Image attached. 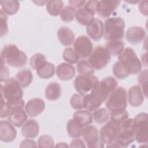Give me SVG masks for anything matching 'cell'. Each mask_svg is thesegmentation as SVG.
<instances>
[{
  "instance_id": "6da1fadb",
  "label": "cell",
  "mask_w": 148,
  "mask_h": 148,
  "mask_svg": "<svg viewBox=\"0 0 148 148\" xmlns=\"http://www.w3.org/2000/svg\"><path fill=\"white\" fill-rule=\"evenodd\" d=\"M117 86V80L112 76L103 79L90 94L84 95V108L88 111H94L99 108L116 89Z\"/></svg>"
},
{
  "instance_id": "7a4b0ae2",
  "label": "cell",
  "mask_w": 148,
  "mask_h": 148,
  "mask_svg": "<svg viewBox=\"0 0 148 148\" xmlns=\"http://www.w3.org/2000/svg\"><path fill=\"white\" fill-rule=\"evenodd\" d=\"M135 140L134 120L128 118L120 124L119 131L114 140L107 147H126Z\"/></svg>"
},
{
  "instance_id": "3957f363",
  "label": "cell",
  "mask_w": 148,
  "mask_h": 148,
  "mask_svg": "<svg viewBox=\"0 0 148 148\" xmlns=\"http://www.w3.org/2000/svg\"><path fill=\"white\" fill-rule=\"evenodd\" d=\"M1 59L4 63L16 68L23 66L27 62L25 53L14 44H8L3 47L1 52Z\"/></svg>"
},
{
  "instance_id": "277c9868",
  "label": "cell",
  "mask_w": 148,
  "mask_h": 148,
  "mask_svg": "<svg viewBox=\"0 0 148 148\" xmlns=\"http://www.w3.org/2000/svg\"><path fill=\"white\" fill-rule=\"evenodd\" d=\"M125 22L120 17L107 18L104 24V38L108 40H121L124 37Z\"/></svg>"
},
{
  "instance_id": "5b68a950",
  "label": "cell",
  "mask_w": 148,
  "mask_h": 148,
  "mask_svg": "<svg viewBox=\"0 0 148 148\" xmlns=\"http://www.w3.org/2000/svg\"><path fill=\"white\" fill-rule=\"evenodd\" d=\"M1 98L6 102H12L22 99L23 91L18 82L13 77L8 78L1 84Z\"/></svg>"
},
{
  "instance_id": "8992f818",
  "label": "cell",
  "mask_w": 148,
  "mask_h": 148,
  "mask_svg": "<svg viewBox=\"0 0 148 148\" xmlns=\"http://www.w3.org/2000/svg\"><path fill=\"white\" fill-rule=\"evenodd\" d=\"M118 60L124 65L130 75L137 74L142 69V64L135 51L131 47L124 49L119 55Z\"/></svg>"
},
{
  "instance_id": "52a82bcc",
  "label": "cell",
  "mask_w": 148,
  "mask_h": 148,
  "mask_svg": "<svg viewBox=\"0 0 148 148\" xmlns=\"http://www.w3.org/2000/svg\"><path fill=\"white\" fill-rule=\"evenodd\" d=\"M127 105V92L123 87H117L110 94L106 103V108L110 112L125 110Z\"/></svg>"
},
{
  "instance_id": "ba28073f",
  "label": "cell",
  "mask_w": 148,
  "mask_h": 148,
  "mask_svg": "<svg viewBox=\"0 0 148 148\" xmlns=\"http://www.w3.org/2000/svg\"><path fill=\"white\" fill-rule=\"evenodd\" d=\"M110 60V55L106 49L99 46L91 53L88 61L94 69L100 70L108 65Z\"/></svg>"
},
{
  "instance_id": "9c48e42d",
  "label": "cell",
  "mask_w": 148,
  "mask_h": 148,
  "mask_svg": "<svg viewBox=\"0 0 148 148\" xmlns=\"http://www.w3.org/2000/svg\"><path fill=\"white\" fill-rule=\"evenodd\" d=\"M135 123V138L139 143H147L148 116L146 113H140L136 116Z\"/></svg>"
},
{
  "instance_id": "30bf717a",
  "label": "cell",
  "mask_w": 148,
  "mask_h": 148,
  "mask_svg": "<svg viewBox=\"0 0 148 148\" xmlns=\"http://www.w3.org/2000/svg\"><path fill=\"white\" fill-rule=\"evenodd\" d=\"M99 83L98 78L94 76L78 75L74 82L75 90L79 93L85 95L86 93L91 91Z\"/></svg>"
},
{
  "instance_id": "8fae6325",
  "label": "cell",
  "mask_w": 148,
  "mask_h": 148,
  "mask_svg": "<svg viewBox=\"0 0 148 148\" xmlns=\"http://www.w3.org/2000/svg\"><path fill=\"white\" fill-rule=\"evenodd\" d=\"M120 129V124L110 120L100 130L99 139L102 144L110 145L113 142Z\"/></svg>"
},
{
  "instance_id": "7c38bea8",
  "label": "cell",
  "mask_w": 148,
  "mask_h": 148,
  "mask_svg": "<svg viewBox=\"0 0 148 148\" xmlns=\"http://www.w3.org/2000/svg\"><path fill=\"white\" fill-rule=\"evenodd\" d=\"M74 50L81 58H86L90 56L93 50V45L90 39L86 35L77 38L73 44Z\"/></svg>"
},
{
  "instance_id": "4fadbf2b",
  "label": "cell",
  "mask_w": 148,
  "mask_h": 148,
  "mask_svg": "<svg viewBox=\"0 0 148 148\" xmlns=\"http://www.w3.org/2000/svg\"><path fill=\"white\" fill-rule=\"evenodd\" d=\"M82 135L88 147H103V144L99 140L98 131L95 126L88 125L83 127Z\"/></svg>"
},
{
  "instance_id": "5bb4252c",
  "label": "cell",
  "mask_w": 148,
  "mask_h": 148,
  "mask_svg": "<svg viewBox=\"0 0 148 148\" xmlns=\"http://www.w3.org/2000/svg\"><path fill=\"white\" fill-rule=\"evenodd\" d=\"M17 131L12 123L7 121L0 123V139L5 143L12 142L15 140Z\"/></svg>"
},
{
  "instance_id": "9a60e30c",
  "label": "cell",
  "mask_w": 148,
  "mask_h": 148,
  "mask_svg": "<svg viewBox=\"0 0 148 148\" xmlns=\"http://www.w3.org/2000/svg\"><path fill=\"white\" fill-rule=\"evenodd\" d=\"M86 31L88 35L94 40H99L104 34V25L101 20L94 18L87 25Z\"/></svg>"
},
{
  "instance_id": "2e32d148",
  "label": "cell",
  "mask_w": 148,
  "mask_h": 148,
  "mask_svg": "<svg viewBox=\"0 0 148 148\" xmlns=\"http://www.w3.org/2000/svg\"><path fill=\"white\" fill-rule=\"evenodd\" d=\"M120 1L117 0H102L99 1L97 13L104 18L109 17L117 8Z\"/></svg>"
},
{
  "instance_id": "e0dca14e",
  "label": "cell",
  "mask_w": 148,
  "mask_h": 148,
  "mask_svg": "<svg viewBox=\"0 0 148 148\" xmlns=\"http://www.w3.org/2000/svg\"><path fill=\"white\" fill-rule=\"evenodd\" d=\"M45 103L40 98H35L28 101L25 105V111L31 117H35L41 114L45 110Z\"/></svg>"
},
{
  "instance_id": "ac0fdd59",
  "label": "cell",
  "mask_w": 148,
  "mask_h": 148,
  "mask_svg": "<svg viewBox=\"0 0 148 148\" xmlns=\"http://www.w3.org/2000/svg\"><path fill=\"white\" fill-rule=\"evenodd\" d=\"M127 40L131 44L135 45L140 43L146 37L145 29L139 26H133L129 28L125 34Z\"/></svg>"
},
{
  "instance_id": "d6986e66",
  "label": "cell",
  "mask_w": 148,
  "mask_h": 148,
  "mask_svg": "<svg viewBox=\"0 0 148 148\" xmlns=\"http://www.w3.org/2000/svg\"><path fill=\"white\" fill-rule=\"evenodd\" d=\"M128 99L130 105L133 107L140 106L143 103L144 95L139 86H134L129 89Z\"/></svg>"
},
{
  "instance_id": "ffe728a7",
  "label": "cell",
  "mask_w": 148,
  "mask_h": 148,
  "mask_svg": "<svg viewBox=\"0 0 148 148\" xmlns=\"http://www.w3.org/2000/svg\"><path fill=\"white\" fill-rule=\"evenodd\" d=\"M56 75L62 80H68L75 76V68L69 63L63 62L57 66Z\"/></svg>"
},
{
  "instance_id": "44dd1931",
  "label": "cell",
  "mask_w": 148,
  "mask_h": 148,
  "mask_svg": "<svg viewBox=\"0 0 148 148\" xmlns=\"http://www.w3.org/2000/svg\"><path fill=\"white\" fill-rule=\"evenodd\" d=\"M39 132L38 123L35 120L30 119L26 121L21 128L22 135L27 138H36Z\"/></svg>"
},
{
  "instance_id": "7402d4cb",
  "label": "cell",
  "mask_w": 148,
  "mask_h": 148,
  "mask_svg": "<svg viewBox=\"0 0 148 148\" xmlns=\"http://www.w3.org/2000/svg\"><path fill=\"white\" fill-rule=\"evenodd\" d=\"M57 37L60 43L64 46H70L75 42V34L71 29L66 27L59 28Z\"/></svg>"
},
{
  "instance_id": "603a6c76",
  "label": "cell",
  "mask_w": 148,
  "mask_h": 148,
  "mask_svg": "<svg viewBox=\"0 0 148 148\" xmlns=\"http://www.w3.org/2000/svg\"><path fill=\"white\" fill-rule=\"evenodd\" d=\"M27 119V115L23 109L12 112L8 116L9 121L17 127L23 125Z\"/></svg>"
},
{
  "instance_id": "cb8c5ba5",
  "label": "cell",
  "mask_w": 148,
  "mask_h": 148,
  "mask_svg": "<svg viewBox=\"0 0 148 148\" xmlns=\"http://www.w3.org/2000/svg\"><path fill=\"white\" fill-rule=\"evenodd\" d=\"M61 95L60 85L56 82L49 83L45 89V97L50 101H56Z\"/></svg>"
},
{
  "instance_id": "d4e9b609",
  "label": "cell",
  "mask_w": 148,
  "mask_h": 148,
  "mask_svg": "<svg viewBox=\"0 0 148 148\" xmlns=\"http://www.w3.org/2000/svg\"><path fill=\"white\" fill-rule=\"evenodd\" d=\"M73 119L78 122L83 127L92 123V114L88 110H78L73 114Z\"/></svg>"
},
{
  "instance_id": "484cf974",
  "label": "cell",
  "mask_w": 148,
  "mask_h": 148,
  "mask_svg": "<svg viewBox=\"0 0 148 148\" xmlns=\"http://www.w3.org/2000/svg\"><path fill=\"white\" fill-rule=\"evenodd\" d=\"M94 15L85 8H82L76 12L75 18L79 23L87 26L94 19Z\"/></svg>"
},
{
  "instance_id": "4316f807",
  "label": "cell",
  "mask_w": 148,
  "mask_h": 148,
  "mask_svg": "<svg viewBox=\"0 0 148 148\" xmlns=\"http://www.w3.org/2000/svg\"><path fill=\"white\" fill-rule=\"evenodd\" d=\"M16 79L18 82L21 87L25 88L29 86L31 83L33 79V75L29 69H24L17 73Z\"/></svg>"
},
{
  "instance_id": "83f0119b",
  "label": "cell",
  "mask_w": 148,
  "mask_h": 148,
  "mask_svg": "<svg viewBox=\"0 0 148 148\" xmlns=\"http://www.w3.org/2000/svg\"><path fill=\"white\" fill-rule=\"evenodd\" d=\"M0 2L2 7L1 10L5 14L10 16L16 14L20 8V3L17 1L2 0Z\"/></svg>"
},
{
  "instance_id": "f1b7e54d",
  "label": "cell",
  "mask_w": 148,
  "mask_h": 148,
  "mask_svg": "<svg viewBox=\"0 0 148 148\" xmlns=\"http://www.w3.org/2000/svg\"><path fill=\"white\" fill-rule=\"evenodd\" d=\"M83 127L73 119L69 120L67 122L66 130L69 136L73 138L80 137L82 134Z\"/></svg>"
},
{
  "instance_id": "f546056e",
  "label": "cell",
  "mask_w": 148,
  "mask_h": 148,
  "mask_svg": "<svg viewBox=\"0 0 148 148\" xmlns=\"http://www.w3.org/2000/svg\"><path fill=\"white\" fill-rule=\"evenodd\" d=\"M111 56H119L124 49V43L120 40H110L105 47Z\"/></svg>"
},
{
  "instance_id": "4dcf8cb0",
  "label": "cell",
  "mask_w": 148,
  "mask_h": 148,
  "mask_svg": "<svg viewBox=\"0 0 148 148\" xmlns=\"http://www.w3.org/2000/svg\"><path fill=\"white\" fill-rule=\"evenodd\" d=\"M63 6L64 3L62 1H49L46 3V9L47 12L53 16H58L63 9Z\"/></svg>"
},
{
  "instance_id": "1f68e13d",
  "label": "cell",
  "mask_w": 148,
  "mask_h": 148,
  "mask_svg": "<svg viewBox=\"0 0 148 148\" xmlns=\"http://www.w3.org/2000/svg\"><path fill=\"white\" fill-rule=\"evenodd\" d=\"M55 72V66L51 62H47L39 69L36 70L37 75L42 79H48L53 76Z\"/></svg>"
},
{
  "instance_id": "d6a6232c",
  "label": "cell",
  "mask_w": 148,
  "mask_h": 148,
  "mask_svg": "<svg viewBox=\"0 0 148 148\" xmlns=\"http://www.w3.org/2000/svg\"><path fill=\"white\" fill-rule=\"evenodd\" d=\"M92 117L97 123L103 124L109 120V113L108 110L104 108H98L94 110Z\"/></svg>"
},
{
  "instance_id": "836d02e7",
  "label": "cell",
  "mask_w": 148,
  "mask_h": 148,
  "mask_svg": "<svg viewBox=\"0 0 148 148\" xmlns=\"http://www.w3.org/2000/svg\"><path fill=\"white\" fill-rule=\"evenodd\" d=\"M113 73L114 76L119 79H125L130 75L128 71L124 65L119 61L113 65Z\"/></svg>"
},
{
  "instance_id": "e575fe53",
  "label": "cell",
  "mask_w": 148,
  "mask_h": 148,
  "mask_svg": "<svg viewBox=\"0 0 148 148\" xmlns=\"http://www.w3.org/2000/svg\"><path fill=\"white\" fill-rule=\"evenodd\" d=\"M77 72L82 75L90 76L94 73V69L91 66L88 61L82 60L77 63Z\"/></svg>"
},
{
  "instance_id": "d590c367",
  "label": "cell",
  "mask_w": 148,
  "mask_h": 148,
  "mask_svg": "<svg viewBox=\"0 0 148 148\" xmlns=\"http://www.w3.org/2000/svg\"><path fill=\"white\" fill-rule=\"evenodd\" d=\"M46 58L41 53H36L34 54L30 60V65L32 69L38 70L41 68L47 62Z\"/></svg>"
},
{
  "instance_id": "8d00e7d4",
  "label": "cell",
  "mask_w": 148,
  "mask_h": 148,
  "mask_svg": "<svg viewBox=\"0 0 148 148\" xmlns=\"http://www.w3.org/2000/svg\"><path fill=\"white\" fill-rule=\"evenodd\" d=\"M84 95L81 94H74L72 96L70 99V104L73 109L79 110L84 108Z\"/></svg>"
},
{
  "instance_id": "74e56055",
  "label": "cell",
  "mask_w": 148,
  "mask_h": 148,
  "mask_svg": "<svg viewBox=\"0 0 148 148\" xmlns=\"http://www.w3.org/2000/svg\"><path fill=\"white\" fill-rule=\"evenodd\" d=\"M76 14V10L71 6H66L62 10L60 17L64 22L68 23L73 20Z\"/></svg>"
},
{
  "instance_id": "f35d334b",
  "label": "cell",
  "mask_w": 148,
  "mask_h": 148,
  "mask_svg": "<svg viewBox=\"0 0 148 148\" xmlns=\"http://www.w3.org/2000/svg\"><path fill=\"white\" fill-rule=\"evenodd\" d=\"M62 58L69 64L77 63L80 58L75 50L71 47H67L64 49L62 53Z\"/></svg>"
},
{
  "instance_id": "ab89813d",
  "label": "cell",
  "mask_w": 148,
  "mask_h": 148,
  "mask_svg": "<svg viewBox=\"0 0 148 148\" xmlns=\"http://www.w3.org/2000/svg\"><path fill=\"white\" fill-rule=\"evenodd\" d=\"M148 71L147 69L142 71L138 76V81L140 85V87L142 88V93L145 94V97H147V76Z\"/></svg>"
},
{
  "instance_id": "60d3db41",
  "label": "cell",
  "mask_w": 148,
  "mask_h": 148,
  "mask_svg": "<svg viewBox=\"0 0 148 148\" xmlns=\"http://www.w3.org/2000/svg\"><path fill=\"white\" fill-rule=\"evenodd\" d=\"M128 118V113L125 110H119L110 112V120L120 124Z\"/></svg>"
},
{
  "instance_id": "b9f144b4",
  "label": "cell",
  "mask_w": 148,
  "mask_h": 148,
  "mask_svg": "<svg viewBox=\"0 0 148 148\" xmlns=\"http://www.w3.org/2000/svg\"><path fill=\"white\" fill-rule=\"evenodd\" d=\"M54 146L53 138L47 135H43L39 137L38 140V147H53Z\"/></svg>"
},
{
  "instance_id": "7bdbcfd3",
  "label": "cell",
  "mask_w": 148,
  "mask_h": 148,
  "mask_svg": "<svg viewBox=\"0 0 148 148\" xmlns=\"http://www.w3.org/2000/svg\"><path fill=\"white\" fill-rule=\"evenodd\" d=\"M0 20H1V36L2 37L5 35L8 32V17L6 14L3 12L2 10H1L0 12Z\"/></svg>"
},
{
  "instance_id": "ee69618b",
  "label": "cell",
  "mask_w": 148,
  "mask_h": 148,
  "mask_svg": "<svg viewBox=\"0 0 148 148\" xmlns=\"http://www.w3.org/2000/svg\"><path fill=\"white\" fill-rule=\"evenodd\" d=\"M98 4V1H88L86 2L84 8L95 14V13H97Z\"/></svg>"
},
{
  "instance_id": "f6af8a7d",
  "label": "cell",
  "mask_w": 148,
  "mask_h": 148,
  "mask_svg": "<svg viewBox=\"0 0 148 148\" xmlns=\"http://www.w3.org/2000/svg\"><path fill=\"white\" fill-rule=\"evenodd\" d=\"M9 75V71L8 68L5 65V63L1 61V80H5L8 79V77Z\"/></svg>"
},
{
  "instance_id": "bcb514c9",
  "label": "cell",
  "mask_w": 148,
  "mask_h": 148,
  "mask_svg": "<svg viewBox=\"0 0 148 148\" xmlns=\"http://www.w3.org/2000/svg\"><path fill=\"white\" fill-rule=\"evenodd\" d=\"M20 147H36L37 146L34 140L31 139H25L21 142Z\"/></svg>"
},
{
  "instance_id": "7dc6e473",
  "label": "cell",
  "mask_w": 148,
  "mask_h": 148,
  "mask_svg": "<svg viewBox=\"0 0 148 148\" xmlns=\"http://www.w3.org/2000/svg\"><path fill=\"white\" fill-rule=\"evenodd\" d=\"M138 9L140 12L145 16L147 15V1H141L138 6Z\"/></svg>"
},
{
  "instance_id": "c3c4849f",
  "label": "cell",
  "mask_w": 148,
  "mask_h": 148,
  "mask_svg": "<svg viewBox=\"0 0 148 148\" xmlns=\"http://www.w3.org/2000/svg\"><path fill=\"white\" fill-rule=\"evenodd\" d=\"M71 147H85L84 142L79 139H75L72 140L70 145Z\"/></svg>"
},
{
  "instance_id": "681fc988",
  "label": "cell",
  "mask_w": 148,
  "mask_h": 148,
  "mask_svg": "<svg viewBox=\"0 0 148 148\" xmlns=\"http://www.w3.org/2000/svg\"><path fill=\"white\" fill-rule=\"evenodd\" d=\"M69 3L72 5V6L73 8H80L82 7L83 5H85L86 1L84 0H72V1H68Z\"/></svg>"
},
{
  "instance_id": "f907efd6",
  "label": "cell",
  "mask_w": 148,
  "mask_h": 148,
  "mask_svg": "<svg viewBox=\"0 0 148 148\" xmlns=\"http://www.w3.org/2000/svg\"><path fill=\"white\" fill-rule=\"evenodd\" d=\"M56 147H68V146L66 144V143L61 142V143H58V145L56 146Z\"/></svg>"
}]
</instances>
